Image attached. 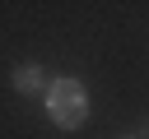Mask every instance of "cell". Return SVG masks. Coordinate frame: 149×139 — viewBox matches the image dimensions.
Listing matches in <instances>:
<instances>
[{
  "instance_id": "6da1fadb",
  "label": "cell",
  "mask_w": 149,
  "mask_h": 139,
  "mask_svg": "<svg viewBox=\"0 0 149 139\" xmlns=\"http://www.w3.org/2000/svg\"><path fill=\"white\" fill-rule=\"evenodd\" d=\"M47 111H51V120H56V125H65V130L84 125V116H88L84 83H74V79H61V83H51V93H47Z\"/></svg>"
},
{
  "instance_id": "7a4b0ae2",
  "label": "cell",
  "mask_w": 149,
  "mask_h": 139,
  "mask_svg": "<svg viewBox=\"0 0 149 139\" xmlns=\"http://www.w3.org/2000/svg\"><path fill=\"white\" fill-rule=\"evenodd\" d=\"M37 83H42V70H37V65H19V70H14V88H19V93H33Z\"/></svg>"
}]
</instances>
